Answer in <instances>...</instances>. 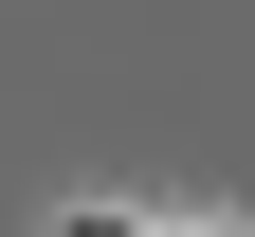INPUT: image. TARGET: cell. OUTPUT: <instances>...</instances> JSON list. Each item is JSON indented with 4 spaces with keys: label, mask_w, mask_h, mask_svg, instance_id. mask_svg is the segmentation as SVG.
<instances>
[{
    "label": "cell",
    "mask_w": 255,
    "mask_h": 237,
    "mask_svg": "<svg viewBox=\"0 0 255 237\" xmlns=\"http://www.w3.org/2000/svg\"><path fill=\"white\" fill-rule=\"evenodd\" d=\"M55 237H146V219H128V201H73V219H55Z\"/></svg>",
    "instance_id": "cell-1"
},
{
    "label": "cell",
    "mask_w": 255,
    "mask_h": 237,
    "mask_svg": "<svg viewBox=\"0 0 255 237\" xmlns=\"http://www.w3.org/2000/svg\"><path fill=\"white\" fill-rule=\"evenodd\" d=\"M146 237H237V219H146Z\"/></svg>",
    "instance_id": "cell-2"
}]
</instances>
